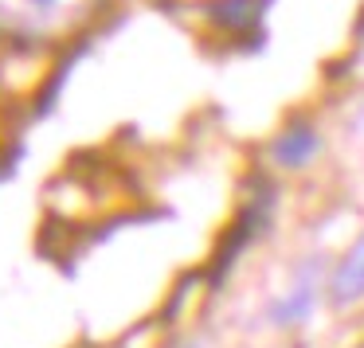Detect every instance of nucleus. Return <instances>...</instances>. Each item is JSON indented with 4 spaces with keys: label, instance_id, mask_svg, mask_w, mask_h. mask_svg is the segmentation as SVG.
Returning <instances> with one entry per match:
<instances>
[{
    "label": "nucleus",
    "instance_id": "obj_2",
    "mask_svg": "<svg viewBox=\"0 0 364 348\" xmlns=\"http://www.w3.org/2000/svg\"><path fill=\"white\" fill-rule=\"evenodd\" d=\"M329 286H333V301L337 305H353V301L364 298V235L348 246V254L341 259Z\"/></svg>",
    "mask_w": 364,
    "mask_h": 348
},
{
    "label": "nucleus",
    "instance_id": "obj_4",
    "mask_svg": "<svg viewBox=\"0 0 364 348\" xmlns=\"http://www.w3.org/2000/svg\"><path fill=\"white\" fill-rule=\"evenodd\" d=\"M309 305H314V282L301 278V282L274 305V321L278 325H294V321H301V317L309 313Z\"/></svg>",
    "mask_w": 364,
    "mask_h": 348
},
{
    "label": "nucleus",
    "instance_id": "obj_1",
    "mask_svg": "<svg viewBox=\"0 0 364 348\" xmlns=\"http://www.w3.org/2000/svg\"><path fill=\"white\" fill-rule=\"evenodd\" d=\"M98 9V0H0V32L12 40H55Z\"/></svg>",
    "mask_w": 364,
    "mask_h": 348
},
{
    "label": "nucleus",
    "instance_id": "obj_3",
    "mask_svg": "<svg viewBox=\"0 0 364 348\" xmlns=\"http://www.w3.org/2000/svg\"><path fill=\"white\" fill-rule=\"evenodd\" d=\"M317 153V134L314 129H306V126H294V129H286L282 137H278V145H274V157H278V165H286V168H298V165H306L309 157Z\"/></svg>",
    "mask_w": 364,
    "mask_h": 348
}]
</instances>
